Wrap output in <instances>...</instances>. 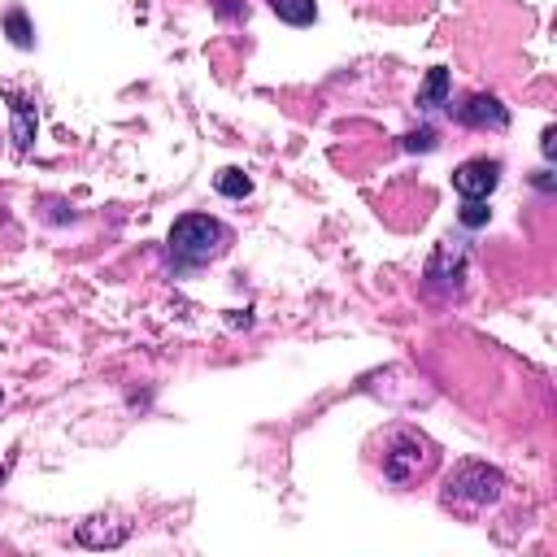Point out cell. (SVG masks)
Instances as JSON below:
<instances>
[{
  "instance_id": "obj_1",
  "label": "cell",
  "mask_w": 557,
  "mask_h": 557,
  "mask_svg": "<svg viewBox=\"0 0 557 557\" xmlns=\"http://www.w3.org/2000/svg\"><path fill=\"white\" fill-rule=\"evenodd\" d=\"M226 244H231V231L209 213H187V218H178L170 226V252L183 265H200V261L218 257Z\"/></svg>"
},
{
  "instance_id": "obj_3",
  "label": "cell",
  "mask_w": 557,
  "mask_h": 557,
  "mask_svg": "<svg viewBox=\"0 0 557 557\" xmlns=\"http://www.w3.org/2000/svg\"><path fill=\"white\" fill-rule=\"evenodd\" d=\"M431 461H435V448H431L426 440H418V435H400L396 448L383 453V474H387L392 483H409V479L426 474Z\"/></svg>"
},
{
  "instance_id": "obj_13",
  "label": "cell",
  "mask_w": 557,
  "mask_h": 557,
  "mask_svg": "<svg viewBox=\"0 0 557 557\" xmlns=\"http://www.w3.org/2000/svg\"><path fill=\"white\" fill-rule=\"evenodd\" d=\"M235 9H239V4H235V0H218V13H222V17H231V13H235Z\"/></svg>"
},
{
  "instance_id": "obj_6",
  "label": "cell",
  "mask_w": 557,
  "mask_h": 557,
  "mask_svg": "<svg viewBox=\"0 0 557 557\" xmlns=\"http://www.w3.org/2000/svg\"><path fill=\"white\" fill-rule=\"evenodd\" d=\"M270 9H274L287 26H313V17H318V4H313V0H270Z\"/></svg>"
},
{
  "instance_id": "obj_9",
  "label": "cell",
  "mask_w": 557,
  "mask_h": 557,
  "mask_svg": "<svg viewBox=\"0 0 557 557\" xmlns=\"http://www.w3.org/2000/svg\"><path fill=\"white\" fill-rule=\"evenodd\" d=\"M4 30H9V39L17 44V48H30L35 39H30V26H26V13L22 9H13L9 17H4Z\"/></svg>"
},
{
  "instance_id": "obj_2",
  "label": "cell",
  "mask_w": 557,
  "mask_h": 557,
  "mask_svg": "<svg viewBox=\"0 0 557 557\" xmlns=\"http://www.w3.org/2000/svg\"><path fill=\"white\" fill-rule=\"evenodd\" d=\"M500 487H505V479H500L492 466H483V461H461V466L448 474V483H444V500H448V505H492V500L500 496Z\"/></svg>"
},
{
  "instance_id": "obj_11",
  "label": "cell",
  "mask_w": 557,
  "mask_h": 557,
  "mask_svg": "<svg viewBox=\"0 0 557 557\" xmlns=\"http://www.w3.org/2000/svg\"><path fill=\"white\" fill-rule=\"evenodd\" d=\"M487 213H492V209H487L483 200H466V205H461V222H466V226H483Z\"/></svg>"
},
{
  "instance_id": "obj_4",
  "label": "cell",
  "mask_w": 557,
  "mask_h": 557,
  "mask_svg": "<svg viewBox=\"0 0 557 557\" xmlns=\"http://www.w3.org/2000/svg\"><path fill=\"white\" fill-rule=\"evenodd\" d=\"M496 183H500V161H487V157H474V161L457 165V174H453V187L466 200H483Z\"/></svg>"
},
{
  "instance_id": "obj_5",
  "label": "cell",
  "mask_w": 557,
  "mask_h": 557,
  "mask_svg": "<svg viewBox=\"0 0 557 557\" xmlns=\"http://www.w3.org/2000/svg\"><path fill=\"white\" fill-rule=\"evenodd\" d=\"M457 117L466 126H492V131H505L509 126V113L496 96H470L466 104H457Z\"/></svg>"
},
{
  "instance_id": "obj_12",
  "label": "cell",
  "mask_w": 557,
  "mask_h": 557,
  "mask_svg": "<svg viewBox=\"0 0 557 557\" xmlns=\"http://www.w3.org/2000/svg\"><path fill=\"white\" fill-rule=\"evenodd\" d=\"M405 148H409V152H418V148L426 152V148H435V135H431V131H413V135L405 139Z\"/></svg>"
},
{
  "instance_id": "obj_14",
  "label": "cell",
  "mask_w": 557,
  "mask_h": 557,
  "mask_svg": "<svg viewBox=\"0 0 557 557\" xmlns=\"http://www.w3.org/2000/svg\"><path fill=\"white\" fill-rule=\"evenodd\" d=\"M4 474H9V466H0V483H4Z\"/></svg>"
},
{
  "instance_id": "obj_10",
  "label": "cell",
  "mask_w": 557,
  "mask_h": 557,
  "mask_svg": "<svg viewBox=\"0 0 557 557\" xmlns=\"http://www.w3.org/2000/svg\"><path fill=\"white\" fill-rule=\"evenodd\" d=\"M13 139H17V148L30 144V104L26 100H13Z\"/></svg>"
},
{
  "instance_id": "obj_7",
  "label": "cell",
  "mask_w": 557,
  "mask_h": 557,
  "mask_svg": "<svg viewBox=\"0 0 557 557\" xmlns=\"http://www.w3.org/2000/svg\"><path fill=\"white\" fill-rule=\"evenodd\" d=\"M444 96H448V70H431L426 83H422V91H418V104L422 109H435V104H444Z\"/></svg>"
},
{
  "instance_id": "obj_8",
  "label": "cell",
  "mask_w": 557,
  "mask_h": 557,
  "mask_svg": "<svg viewBox=\"0 0 557 557\" xmlns=\"http://www.w3.org/2000/svg\"><path fill=\"white\" fill-rule=\"evenodd\" d=\"M213 187H218V191H222V196H235V200H239V196H248V191H252V183H248V178H244V170H222V174H218V178H213Z\"/></svg>"
}]
</instances>
